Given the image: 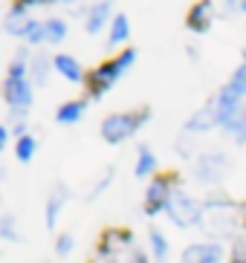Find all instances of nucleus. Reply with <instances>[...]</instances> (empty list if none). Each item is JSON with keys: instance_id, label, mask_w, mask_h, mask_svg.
Instances as JSON below:
<instances>
[{"instance_id": "obj_10", "label": "nucleus", "mask_w": 246, "mask_h": 263, "mask_svg": "<svg viewBox=\"0 0 246 263\" xmlns=\"http://www.w3.org/2000/svg\"><path fill=\"white\" fill-rule=\"evenodd\" d=\"M145 197H148V211H156V209H162V205H168V200H171L168 182H165V179H154Z\"/></svg>"}, {"instance_id": "obj_2", "label": "nucleus", "mask_w": 246, "mask_h": 263, "mask_svg": "<svg viewBox=\"0 0 246 263\" xmlns=\"http://www.w3.org/2000/svg\"><path fill=\"white\" fill-rule=\"evenodd\" d=\"M136 127H139L136 113H113V116H108L101 122V136H104V142H110V145H119V142H125L128 136H133Z\"/></svg>"}, {"instance_id": "obj_21", "label": "nucleus", "mask_w": 246, "mask_h": 263, "mask_svg": "<svg viewBox=\"0 0 246 263\" xmlns=\"http://www.w3.org/2000/svg\"><path fill=\"white\" fill-rule=\"evenodd\" d=\"M64 35H67V26H64V21H46V41L58 44V41H64Z\"/></svg>"}, {"instance_id": "obj_17", "label": "nucleus", "mask_w": 246, "mask_h": 263, "mask_svg": "<svg viewBox=\"0 0 246 263\" xmlns=\"http://www.w3.org/2000/svg\"><path fill=\"white\" fill-rule=\"evenodd\" d=\"M46 76H49V61H46V55H35V61H32V78H35V84L44 87Z\"/></svg>"}, {"instance_id": "obj_20", "label": "nucleus", "mask_w": 246, "mask_h": 263, "mask_svg": "<svg viewBox=\"0 0 246 263\" xmlns=\"http://www.w3.org/2000/svg\"><path fill=\"white\" fill-rule=\"evenodd\" d=\"M17 159H21V162H29L32 159V154H35V139H32V136H21V139H17Z\"/></svg>"}, {"instance_id": "obj_18", "label": "nucleus", "mask_w": 246, "mask_h": 263, "mask_svg": "<svg viewBox=\"0 0 246 263\" xmlns=\"http://www.w3.org/2000/svg\"><path fill=\"white\" fill-rule=\"evenodd\" d=\"M188 24H191V29H197V32L208 29V6H194Z\"/></svg>"}, {"instance_id": "obj_19", "label": "nucleus", "mask_w": 246, "mask_h": 263, "mask_svg": "<svg viewBox=\"0 0 246 263\" xmlns=\"http://www.w3.org/2000/svg\"><path fill=\"white\" fill-rule=\"evenodd\" d=\"M151 246H154V257H156L160 263L165 260V257H168V240L162 237V234L156 232V229L151 232Z\"/></svg>"}, {"instance_id": "obj_11", "label": "nucleus", "mask_w": 246, "mask_h": 263, "mask_svg": "<svg viewBox=\"0 0 246 263\" xmlns=\"http://www.w3.org/2000/svg\"><path fill=\"white\" fill-rule=\"evenodd\" d=\"M67 202V188L58 185L49 197H46V226H55V220H58V211H61V205Z\"/></svg>"}, {"instance_id": "obj_13", "label": "nucleus", "mask_w": 246, "mask_h": 263, "mask_svg": "<svg viewBox=\"0 0 246 263\" xmlns=\"http://www.w3.org/2000/svg\"><path fill=\"white\" fill-rule=\"evenodd\" d=\"M108 15H110V6L108 3H99V6H93L90 9V15H87V32H99L101 26H104V21H108Z\"/></svg>"}, {"instance_id": "obj_28", "label": "nucleus", "mask_w": 246, "mask_h": 263, "mask_svg": "<svg viewBox=\"0 0 246 263\" xmlns=\"http://www.w3.org/2000/svg\"><path fill=\"white\" fill-rule=\"evenodd\" d=\"M93 263H119V260L113 255H108V252H99V255L93 257Z\"/></svg>"}, {"instance_id": "obj_26", "label": "nucleus", "mask_w": 246, "mask_h": 263, "mask_svg": "<svg viewBox=\"0 0 246 263\" xmlns=\"http://www.w3.org/2000/svg\"><path fill=\"white\" fill-rule=\"evenodd\" d=\"M69 249H73V237H69V234H61V237H58V255H67Z\"/></svg>"}, {"instance_id": "obj_7", "label": "nucleus", "mask_w": 246, "mask_h": 263, "mask_svg": "<svg viewBox=\"0 0 246 263\" xmlns=\"http://www.w3.org/2000/svg\"><path fill=\"white\" fill-rule=\"evenodd\" d=\"M220 260V246L215 243H194L183 252V263H217Z\"/></svg>"}, {"instance_id": "obj_29", "label": "nucleus", "mask_w": 246, "mask_h": 263, "mask_svg": "<svg viewBox=\"0 0 246 263\" xmlns=\"http://www.w3.org/2000/svg\"><path fill=\"white\" fill-rule=\"evenodd\" d=\"M243 9H246V3H243Z\"/></svg>"}, {"instance_id": "obj_16", "label": "nucleus", "mask_w": 246, "mask_h": 263, "mask_svg": "<svg viewBox=\"0 0 246 263\" xmlns=\"http://www.w3.org/2000/svg\"><path fill=\"white\" fill-rule=\"evenodd\" d=\"M81 110H84V104L81 101H67L61 110H58V122L61 124H73L81 119Z\"/></svg>"}, {"instance_id": "obj_9", "label": "nucleus", "mask_w": 246, "mask_h": 263, "mask_svg": "<svg viewBox=\"0 0 246 263\" xmlns=\"http://www.w3.org/2000/svg\"><path fill=\"white\" fill-rule=\"evenodd\" d=\"M116 76H119V67H116V61H110V64H101L99 70L90 76V90H93V96H99V93H104L110 84L116 81Z\"/></svg>"}, {"instance_id": "obj_25", "label": "nucleus", "mask_w": 246, "mask_h": 263, "mask_svg": "<svg viewBox=\"0 0 246 263\" xmlns=\"http://www.w3.org/2000/svg\"><path fill=\"white\" fill-rule=\"evenodd\" d=\"M133 58H136V52H133V49H128L125 55H119V61H116V67H119V72H122V70H128V67L133 64Z\"/></svg>"}, {"instance_id": "obj_14", "label": "nucleus", "mask_w": 246, "mask_h": 263, "mask_svg": "<svg viewBox=\"0 0 246 263\" xmlns=\"http://www.w3.org/2000/svg\"><path fill=\"white\" fill-rule=\"evenodd\" d=\"M154 168H156V159L151 154V147L142 145L139 147V159H136V177H148V174H154Z\"/></svg>"}, {"instance_id": "obj_27", "label": "nucleus", "mask_w": 246, "mask_h": 263, "mask_svg": "<svg viewBox=\"0 0 246 263\" xmlns=\"http://www.w3.org/2000/svg\"><path fill=\"white\" fill-rule=\"evenodd\" d=\"M3 237L15 240V220L12 217H3Z\"/></svg>"}, {"instance_id": "obj_5", "label": "nucleus", "mask_w": 246, "mask_h": 263, "mask_svg": "<svg viewBox=\"0 0 246 263\" xmlns=\"http://www.w3.org/2000/svg\"><path fill=\"white\" fill-rule=\"evenodd\" d=\"M226 168H229V159L223 154H206L200 156V162H197V179L206 182V185H217L220 179H223Z\"/></svg>"}, {"instance_id": "obj_3", "label": "nucleus", "mask_w": 246, "mask_h": 263, "mask_svg": "<svg viewBox=\"0 0 246 263\" xmlns=\"http://www.w3.org/2000/svg\"><path fill=\"white\" fill-rule=\"evenodd\" d=\"M168 214L174 217V223L177 226H194L197 220H200V205L188 197V194H183V191H174L171 194V200H168Z\"/></svg>"}, {"instance_id": "obj_23", "label": "nucleus", "mask_w": 246, "mask_h": 263, "mask_svg": "<svg viewBox=\"0 0 246 263\" xmlns=\"http://www.w3.org/2000/svg\"><path fill=\"white\" fill-rule=\"evenodd\" d=\"M232 90H235V93H240V96H246V58H243V64H240L238 67V72H235V76H232Z\"/></svg>"}, {"instance_id": "obj_22", "label": "nucleus", "mask_w": 246, "mask_h": 263, "mask_svg": "<svg viewBox=\"0 0 246 263\" xmlns=\"http://www.w3.org/2000/svg\"><path fill=\"white\" fill-rule=\"evenodd\" d=\"M226 130H229L238 142H246V113H240L238 119H232V122L226 124Z\"/></svg>"}, {"instance_id": "obj_15", "label": "nucleus", "mask_w": 246, "mask_h": 263, "mask_svg": "<svg viewBox=\"0 0 246 263\" xmlns=\"http://www.w3.org/2000/svg\"><path fill=\"white\" fill-rule=\"evenodd\" d=\"M128 35H131L128 17H125V15H116L113 29H110V47H116V44H125V41H128Z\"/></svg>"}, {"instance_id": "obj_4", "label": "nucleus", "mask_w": 246, "mask_h": 263, "mask_svg": "<svg viewBox=\"0 0 246 263\" xmlns=\"http://www.w3.org/2000/svg\"><path fill=\"white\" fill-rule=\"evenodd\" d=\"M3 96H6V101L12 104L15 113H26L29 104H32V90H29V84L23 81V76H9L6 87H3Z\"/></svg>"}, {"instance_id": "obj_6", "label": "nucleus", "mask_w": 246, "mask_h": 263, "mask_svg": "<svg viewBox=\"0 0 246 263\" xmlns=\"http://www.w3.org/2000/svg\"><path fill=\"white\" fill-rule=\"evenodd\" d=\"M217 113H220V122L229 124L232 119L240 116V93H235L229 84L220 90V96H217Z\"/></svg>"}, {"instance_id": "obj_1", "label": "nucleus", "mask_w": 246, "mask_h": 263, "mask_svg": "<svg viewBox=\"0 0 246 263\" xmlns=\"http://www.w3.org/2000/svg\"><path fill=\"white\" fill-rule=\"evenodd\" d=\"M243 220V211L235 205V202H226V200H212L206 202V232L215 234V237H229L235 234V229L240 226Z\"/></svg>"}, {"instance_id": "obj_24", "label": "nucleus", "mask_w": 246, "mask_h": 263, "mask_svg": "<svg viewBox=\"0 0 246 263\" xmlns=\"http://www.w3.org/2000/svg\"><path fill=\"white\" fill-rule=\"evenodd\" d=\"M23 38L29 41V44H38V41H44V38H46V24H35V21H32Z\"/></svg>"}, {"instance_id": "obj_8", "label": "nucleus", "mask_w": 246, "mask_h": 263, "mask_svg": "<svg viewBox=\"0 0 246 263\" xmlns=\"http://www.w3.org/2000/svg\"><path fill=\"white\" fill-rule=\"evenodd\" d=\"M217 122H220L217 104H208V107H200L188 122H185V130L188 133H203V130H208V127H215Z\"/></svg>"}, {"instance_id": "obj_12", "label": "nucleus", "mask_w": 246, "mask_h": 263, "mask_svg": "<svg viewBox=\"0 0 246 263\" xmlns=\"http://www.w3.org/2000/svg\"><path fill=\"white\" fill-rule=\"evenodd\" d=\"M55 70L61 72L67 81H81V67L73 55H55Z\"/></svg>"}]
</instances>
